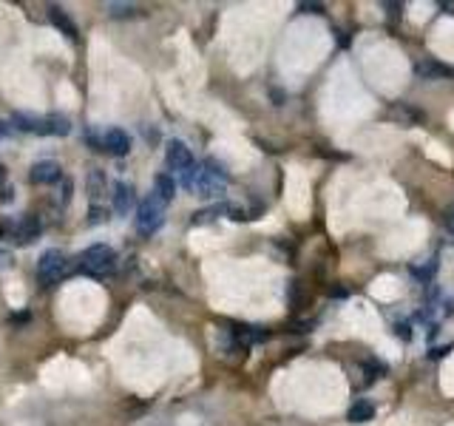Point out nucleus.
Segmentation results:
<instances>
[{
    "instance_id": "obj_5",
    "label": "nucleus",
    "mask_w": 454,
    "mask_h": 426,
    "mask_svg": "<svg viewBox=\"0 0 454 426\" xmlns=\"http://www.w3.org/2000/svg\"><path fill=\"white\" fill-rule=\"evenodd\" d=\"M225 177H219V174L208 171L205 165H199V174H196V182H194V191L199 197H219V194H225Z\"/></svg>"
},
{
    "instance_id": "obj_25",
    "label": "nucleus",
    "mask_w": 454,
    "mask_h": 426,
    "mask_svg": "<svg viewBox=\"0 0 454 426\" xmlns=\"http://www.w3.org/2000/svg\"><path fill=\"white\" fill-rule=\"evenodd\" d=\"M0 182H6V168L0 165Z\"/></svg>"
},
{
    "instance_id": "obj_15",
    "label": "nucleus",
    "mask_w": 454,
    "mask_h": 426,
    "mask_svg": "<svg viewBox=\"0 0 454 426\" xmlns=\"http://www.w3.org/2000/svg\"><path fill=\"white\" fill-rule=\"evenodd\" d=\"M154 194L168 205L174 197H176V182H174V177H168V174H157V180H154Z\"/></svg>"
},
{
    "instance_id": "obj_19",
    "label": "nucleus",
    "mask_w": 454,
    "mask_h": 426,
    "mask_svg": "<svg viewBox=\"0 0 454 426\" xmlns=\"http://www.w3.org/2000/svg\"><path fill=\"white\" fill-rule=\"evenodd\" d=\"M395 114H398V117H403V120H409V123H421V120H426V114H423V111L409 108V105H403V103L395 108Z\"/></svg>"
},
{
    "instance_id": "obj_12",
    "label": "nucleus",
    "mask_w": 454,
    "mask_h": 426,
    "mask_svg": "<svg viewBox=\"0 0 454 426\" xmlns=\"http://www.w3.org/2000/svg\"><path fill=\"white\" fill-rule=\"evenodd\" d=\"M43 120L40 114H26V111H14L11 114V125L17 131H26V134H43Z\"/></svg>"
},
{
    "instance_id": "obj_7",
    "label": "nucleus",
    "mask_w": 454,
    "mask_h": 426,
    "mask_svg": "<svg viewBox=\"0 0 454 426\" xmlns=\"http://www.w3.org/2000/svg\"><path fill=\"white\" fill-rule=\"evenodd\" d=\"M28 180H31L34 185H57V182L63 180V168H60L57 162H51V160H43V162L31 165Z\"/></svg>"
},
{
    "instance_id": "obj_3",
    "label": "nucleus",
    "mask_w": 454,
    "mask_h": 426,
    "mask_svg": "<svg viewBox=\"0 0 454 426\" xmlns=\"http://www.w3.org/2000/svg\"><path fill=\"white\" fill-rule=\"evenodd\" d=\"M68 267H71V259L63 250L51 247L37 261V279H40V284H54V281H60L68 273Z\"/></svg>"
},
{
    "instance_id": "obj_20",
    "label": "nucleus",
    "mask_w": 454,
    "mask_h": 426,
    "mask_svg": "<svg viewBox=\"0 0 454 426\" xmlns=\"http://www.w3.org/2000/svg\"><path fill=\"white\" fill-rule=\"evenodd\" d=\"M287 296H290V304H292L295 310H301V304H304V284H301V281H292L290 290H287Z\"/></svg>"
},
{
    "instance_id": "obj_2",
    "label": "nucleus",
    "mask_w": 454,
    "mask_h": 426,
    "mask_svg": "<svg viewBox=\"0 0 454 426\" xmlns=\"http://www.w3.org/2000/svg\"><path fill=\"white\" fill-rule=\"evenodd\" d=\"M162 222H165V202L151 191L137 208V230L142 236H151L162 227Z\"/></svg>"
},
{
    "instance_id": "obj_16",
    "label": "nucleus",
    "mask_w": 454,
    "mask_h": 426,
    "mask_svg": "<svg viewBox=\"0 0 454 426\" xmlns=\"http://www.w3.org/2000/svg\"><path fill=\"white\" fill-rule=\"evenodd\" d=\"M71 131V123L63 114H48L43 120V134H54V137H65Z\"/></svg>"
},
{
    "instance_id": "obj_4",
    "label": "nucleus",
    "mask_w": 454,
    "mask_h": 426,
    "mask_svg": "<svg viewBox=\"0 0 454 426\" xmlns=\"http://www.w3.org/2000/svg\"><path fill=\"white\" fill-rule=\"evenodd\" d=\"M165 160H168V168H171V171H179V174H185L188 168L196 165V162H194V151H191L182 140H171V142H168Z\"/></svg>"
},
{
    "instance_id": "obj_1",
    "label": "nucleus",
    "mask_w": 454,
    "mask_h": 426,
    "mask_svg": "<svg viewBox=\"0 0 454 426\" xmlns=\"http://www.w3.org/2000/svg\"><path fill=\"white\" fill-rule=\"evenodd\" d=\"M114 267H117V253L108 244H91L77 259V270L91 279H105L114 273Z\"/></svg>"
},
{
    "instance_id": "obj_13",
    "label": "nucleus",
    "mask_w": 454,
    "mask_h": 426,
    "mask_svg": "<svg viewBox=\"0 0 454 426\" xmlns=\"http://www.w3.org/2000/svg\"><path fill=\"white\" fill-rule=\"evenodd\" d=\"M105 191H108V177H105V171H100V168L88 171V177H85V194H88V199L94 202V199L105 197Z\"/></svg>"
},
{
    "instance_id": "obj_17",
    "label": "nucleus",
    "mask_w": 454,
    "mask_h": 426,
    "mask_svg": "<svg viewBox=\"0 0 454 426\" xmlns=\"http://www.w3.org/2000/svg\"><path fill=\"white\" fill-rule=\"evenodd\" d=\"M137 11H139V6H134V3H111L108 6L111 17H134Z\"/></svg>"
},
{
    "instance_id": "obj_14",
    "label": "nucleus",
    "mask_w": 454,
    "mask_h": 426,
    "mask_svg": "<svg viewBox=\"0 0 454 426\" xmlns=\"http://www.w3.org/2000/svg\"><path fill=\"white\" fill-rule=\"evenodd\" d=\"M347 418H349L352 424H366V421H372V418H375V404L361 398V401H355V404L349 407Z\"/></svg>"
},
{
    "instance_id": "obj_24",
    "label": "nucleus",
    "mask_w": 454,
    "mask_h": 426,
    "mask_svg": "<svg viewBox=\"0 0 454 426\" xmlns=\"http://www.w3.org/2000/svg\"><path fill=\"white\" fill-rule=\"evenodd\" d=\"M301 9H307V11H315V14H321V6H318V3H304Z\"/></svg>"
},
{
    "instance_id": "obj_22",
    "label": "nucleus",
    "mask_w": 454,
    "mask_h": 426,
    "mask_svg": "<svg viewBox=\"0 0 454 426\" xmlns=\"http://www.w3.org/2000/svg\"><path fill=\"white\" fill-rule=\"evenodd\" d=\"M395 336H398V338H403V341H412V330H409V324H398V327H395Z\"/></svg>"
},
{
    "instance_id": "obj_26",
    "label": "nucleus",
    "mask_w": 454,
    "mask_h": 426,
    "mask_svg": "<svg viewBox=\"0 0 454 426\" xmlns=\"http://www.w3.org/2000/svg\"><path fill=\"white\" fill-rule=\"evenodd\" d=\"M452 227H454V208H452Z\"/></svg>"
},
{
    "instance_id": "obj_11",
    "label": "nucleus",
    "mask_w": 454,
    "mask_h": 426,
    "mask_svg": "<svg viewBox=\"0 0 454 426\" xmlns=\"http://www.w3.org/2000/svg\"><path fill=\"white\" fill-rule=\"evenodd\" d=\"M48 20L68 37V40H80V28H77V23L60 9V6H48Z\"/></svg>"
},
{
    "instance_id": "obj_18",
    "label": "nucleus",
    "mask_w": 454,
    "mask_h": 426,
    "mask_svg": "<svg viewBox=\"0 0 454 426\" xmlns=\"http://www.w3.org/2000/svg\"><path fill=\"white\" fill-rule=\"evenodd\" d=\"M364 373H366V378H369V381L384 378V375H386V364H381V361L369 358V361H364Z\"/></svg>"
},
{
    "instance_id": "obj_9",
    "label": "nucleus",
    "mask_w": 454,
    "mask_h": 426,
    "mask_svg": "<svg viewBox=\"0 0 454 426\" xmlns=\"http://www.w3.org/2000/svg\"><path fill=\"white\" fill-rule=\"evenodd\" d=\"M415 74L423 80H443V77H454V68L438 60H423V63H415Z\"/></svg>"
},
{
    "instance_id": "obj_23",
    "label": "nucleus",
    "mask_w": 454,
    "mask_h": 426,
    "mask_svg": "<svg viewBox=\"0 0 454 426\" xmlns=\"http://www.w3.org/2000/svg\"><path fill=\"white\" fill-rule=\"evenodd\" d=\"M11 321H14V324H23V321H31V313H17V316H11Z\"/></svg>"
},
{
    "instance_id": "obj_21",
    "label": "nucleus",
    "mask_w": 454,
    "mask_h": 426,
    "mask_svg": "<svg viewBox=\"0 0 454 426\" xmlns=\"http://www.w3.org/2000/svg\"><path fill=\"white\" fill-rule=\"evenodd\" d=\"M105 219H108V216H105V208H100V205L94 208V205H91V211H88V224H102Z\"/></svg>"
},
{
    "instance_id": "obj_6",
    "label": "nucleus",
    "mask_w": 454,
    "mask_h": 426,
    "mask_svg": "<svg viewBox=\"0 0 454 426\" xmlns=\"http://www.w3.org/2000/svg\"><path fill=\"white\" fill-rule=\"evenodd\" d=\"M100 148L108 151V154H114V157H125V154L131 151V137H128V131H122V128H108V131L100 137Z\"/></svg>"
},
{
    "instance_id": "obj_10",
    "label": "nucleus",
    "mask_w": 454,
    "mask_h": 426,
    "mask_svg": "<svg viewBox=\"0 0 454 426\" xmlns=\"http://www.w3.org/2000/svg\"><path fill=\"white\" fill-rule=\"evenodd\" d=\"M40 230H43L40 219H37L34 213H28V216H23V219L17 222V227H14V239H17L20 244H28V241H34V239L40 236Z\"/></svg>"
},
{
    "instance_id": "obj_8",
    "label": "nucleus",
    "mask_w": 454,
    "mask_h": 426,
    "mask_svg": "<svg viewBox=\"0 0 454 426\" xmlns=\"http://www.w3.org/2000/svg\"><path fill=\"white\" fill-rule=\"evenodd\" d=\"M111 205H114V213H120V216L131 213V208H134V185L114 182L111 185Z\"/></svg>"
}]
</instances>
